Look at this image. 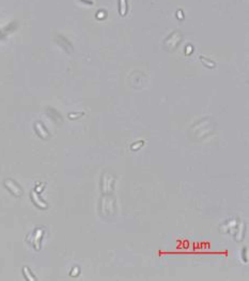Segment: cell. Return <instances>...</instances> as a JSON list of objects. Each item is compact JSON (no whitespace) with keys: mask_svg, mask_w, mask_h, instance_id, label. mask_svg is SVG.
<instances>
[{"mask_svg":"<svg viewBox=\"0 0 249 281\" xmlns=\"http://www.w3.org/2000/svg\"><path fill=\"white\" fill-rule=\"evenodd\" d=\"M5 186L8 187V188H10V190L12 191L15 196H17V197H19V196H21V193H23V190H21V188L19 187V186H17L14 182H12L11 180H7L5 181Z\"/></svg>","mask_w":249,"mask_h":281,"instance_id":"1","label":"cell"},{"mask_svg":"<svg viewBox=\"0 0 249 281\" xmlns=\"http://www.w3.org/2000/svg\"><path fill=\"white\" fill-rule=\"evenodd\" d=\"M121 14H125V0H121Z\"/></svg>","mask_w":249,"mask_h":281,"instance_id":"2","label":"cell"}]
</instances>
